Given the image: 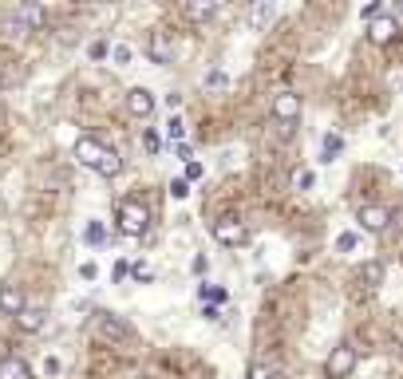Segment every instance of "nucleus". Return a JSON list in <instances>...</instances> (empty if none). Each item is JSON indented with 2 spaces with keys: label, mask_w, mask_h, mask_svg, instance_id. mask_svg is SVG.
Wrapping results in <instances>:
<instances>
[{
  "label": "nucleus",
  "mask_w": 403,
  "mask_h": 379,
  "mask_svg": "<svg viewBox=\"0 0 403 379\" xmlns=\"http://www.w3.org/2000/svg\"><path fill=\"white\" fill-rule=\"evenodd\" d=\"M95 332H99L103 340H115V344H123V340H131V324H123L119 316H99L95 320Z\"/></svg>",
  "instance_id": "obj_9"
},
{
  "label": "nucleus",
  "mask_w": 403,
  "mask_h": 379,
  "mask_svg": "<svg viewBox=\"0 0 403 379\" xmlns=\"http://www.w3.org/2000/svg\"><path fill=\"white\" fill-rule=\"evenodd\" d=\"M368 36H372L376 44H392L395 36H399V20H395L392 12H383V16H376V20L368 24Z\"/></svg>",
  "instance_id": "obj_8"
},
{
  "label": "nucleus",
  "mask_w": 403,
  "mask_h": 379,
  "mask_svg": "<svg viewBox=\"0 0 403 379\" xmlns=\"http://www.w3.org/2000/svg\"><path fill=\"white\" fill-rule=\"evenodd\" d=\"M202 174H206V170H202V162H186V182H190V178H202Z\"/></svg>",
  "instance_id": "obj_26"
},
{
  "label": "nucleus",
  "mask_w": 403,
  "mask_h": 379,
  "mask_svg": "<svg viewBox=\"0 0 403 379\" xmlns=\"http://www.w3.org/2000/svg\"><path fill=\"white\" fill-rule=\"evenodd\" d=\"M24 24H28V28H40V24H44V12L36 8V4H24V8H16V32H20Z\"/></svg>",
  "instance_id": "obj_14"
},
{
  "label": "nucleus",
  "mask_w": 403,
  "mask_h": 379,
  "mask_svg": "<svg viewBox=\"0 0 403 379\" xmlns=\"http://www.w3.org/2000/svg\"><path fill=\"white\" fill-rule=\"evenodd\" d=\"M111 60L115 63H131V44H111Z\"/></svg>",
  "instance_id": "obj_22"
},
{
  "label": "nucleus",
  "mask_w": 403,
  "mask_h": 379,
  "mask_svg": "<svg viewBox=\"0 0 403 379\" xmlns=\"http://www.w3.org/2000/svg\"><path fill=\"white\" fill-rule=\"evenodd\" d=\"M360 280L368 285V289H376V285L383 280V265H380V261H368V265L360 269Z\"/></svg>",
  "instance_id": "obj_17"
},
{
  "label": "nucleus",
  "mask_w": 403,
  "mask_h": 379,
  "mask_svg": "<svg viewBox=\"0 0 403 379\" xmlns=\"http://www.w3.org/2000/svg\"><path fill=\"white\" fill-rule=\"evenodd\" d=\"M182 135H186L182 119H178V115H170V119H166V139H170V142H182Z\"/></svg>",
  "instance_id": "obj_20"
},
{
  "label": "nucleus",
  "mask_w": 403,
  "mask_h": 379,
  "mask_svg": "<svg viewBox=\"0 0 403 379\" xmlns=\"http://www.w3.org/2000/svg\"><path fill=\"white\" fill-rule=\"evenodd\" d=\"M313 182H316V174H313V170H297V178H292V186H297V190H309Z\"/></svg>",
  "instance_id": "obj_23"
},
{
  "label": "nucleus",
  "mask_w": 403,
  "mask_h": 379,
  "mask_svg": "<svg viewBox=\"0 0 403 379\" xmlns=\"http://www.w3.org/2000/svg\"><path fill=\"white\" fill-rule=\"evenodd\" d=\"M24 309H28V304H24V289H20V285H0V312L20 316Z\"/></svg>",
  "instance_id": "obj_11"
},
{
  "label": "nucleus",
  "mask_w": 403,
  "mask_h": 379,
  "mask_svg": "<svg viewBox=\"0 0 403 379\" xmlns=\"http://www.w3.org/2000/svg\"><path fill=\"white\" fill-rule=\"evenodd\" d=\"M127 111H131L135 119H151V115H154V91L131 87V91H127Z\"/></svg>",
  "instance_id": "obj_7"
},
{
  "label": "nucleus",
  "mask_w": 403,
  "mask_h": 379,
  "mask_svg": "<svg viewBox=\"0 0 403 379\" xmlns=\"http://www.w3.org/2000/svg\"><path fill=\"white\" fill-rule=\"evenodd\" d=\"M75 159H80L83 166H91L95 174H103V178H115V174L123 170L119 150L99 142L95 135H80V139H75Z\"/></svg>",
  "instance_id": "obj_1"
},
{
  "label": "nucleus",
  "mask_w": 403,
  "mask_h": 379,
  "mask_svg": "<svg viewBox=\"0 0 403 379\" xmlns=\"http://www.w3.org/2000/svg\"><path fill=\"white\" fill-rule=\"evenodd\" d=\"M356 221H360L368 233H383L388 225H392V210H388V206L368 201V206H360V210H356Z\"/></svg>",
  "instance_id": "obj_6"
},
{
  "label": "nucleus",
  "mask_w": 403,
  "mask_h": 379,
  "mask_svg": "<svg viewBox=\"0 0 403 379\" xmlns=\"http://www.w3.org/2000/svg\"><path fill=\"white\" fill-rule=\"evenodd\" d=\"M87 241H103V225H99V221H91V225H87Z\"/></svg>",
  "instance_id": "obj_27"
},
{
  "label": "nucleus",
  "mask_w": 403,
  "mask_h": 379,
  "mask_svg": "<svg viewBox=\"0 0 403 379\" xmlns=\"http://www.w3.org/2000/svg\"><path fill=\"white\" fill-rule=\"evenodd\" d=\"M0 379H32V371L20 356H0Z\"/></svg>",
  "instance_id": "obj_12"
},
{
  "label": "nucleus",
  "mask_w": 403,
  "mask_h": 379,
  "mask_svg": "<svg viewBox=\"0 0 403 379\" xmlns=\"http://www.w3.org/2000/svg\"><path fill=\"white\" fill-rule=\"evenodd\" d=\"M151 60L154 63H170L174 60V40L166 28H154L151 32Z\"/></svg>",
  "instance_id": "obj_10"
},
{
  "label": "nucleus",
  "mask_w": 403,
  "mask_h": 379,
  "mask_svg": "<svg viewBox=\"0 0 403 379\" xmlns=\"http://www.w3.org/2000/svg\"><path fill=\"white\" fill-rule=\"evenodd\" d=\"M249 379H281V371L273 368V364H253V368H249Z\"/></svg>",
  "instance_id": "obj_19"
},
{
  "label": "nucleus",
  "mask_w": 403,
  "mask_h": 379,
  "mask_svg": "<svg viewBox=\"0 0 403 379\" xmlns=\"http://www.w3.org/2000/svg\"><path fill=\"white\" fill-rule=\"evenodd\" d=\"M131 269H135V277H139V280H147V277H151V269H147L142 261H139V265H131Z\"/></svg>",
  "instance_id": "obj_30"
},
{
  "label": "nucleus",
  "mask_w": 403,
  "mask_h": 379,
  "mask_svg": "<svg viewBox=\"0 0 403 379\" xmlns=\"http://www.w3.org/2000/svg\"><path fill=\"white\" fill-rule=\"evenodd\" d=\"M206 83H210V87H222L225 75H222V71H210V75H206Z\"/></svg>",
  "instance_id": "obj_28"
},
{
  "label": "nucleus",
  "mask_w": 403,
  "mask_h": 379,
  "mask_svg": "<svg viewBox=\"0 0 403 379\" xmlns=\"http://www.w3.org/2000/svg\"><path fill=\"white\" fill-rule=\"evenodd\" d=\"M352 368H356V348L352 344H336V348L328 352V359H324V375L328 379L352 375Z\"/></svg>",
  "instance_id": "obj_3"
},
{
  "label": "nucleus",
  "mask_w": 403,
  "mask_h": 379,
  "mask_svg": "<svg viewBox=\"0 0 403 379\" xmlns=\"http://www.w3.org/2000/svg\"><path fill=\"white\" fill-rule=\"evenodd\" d=\"M245 237H249V233H245V221L242 218L222 213V218L213 221V241H222V245H242Z\"/></svg>",
  "instance_id": "obj_5"
},
{
  "label": "nucleus",
  "mask_w": 403,
  "mask_h": 379,
  "mask_svg": "<svg viewBox=\"0 0 403 379\" xmlns=\"http://www.w3.org/2000/svg\"><path fill=\"white\" fill-rule=\"evenodd\" d=\"M198 297H202V300H210V309H213V304H222V300H225V289H206V285H202Z\"/></svg>",
  "instance_id": "obj_21"
},
{
  "label": "nucleus",
  "mask_w": 403,
  "mask_h": 379,
  "mask_svg": "<svg viewBox=\"0 0 403 379\" xmlns=\"http://www.w3.org/2000/svg\"><path fill=\"white\" fill-rule=\"evenodd\" d=\"M273 119L281 123V127H292V123L301 119V95L297 91H277L273 95Z\"/></svg>",
  "instance_id": "obj_4"
},
{
  "label": "nucleus",
  "mask_w": 403,
  "mask_h": 379,
  "mask_svg": "<svg viewBox=\"0 0 403 379\" xmlns=\"http://www.w3.org/2000/svg\"><path fill=\"white\" fill-rule=\"evenodd\" d=\"M91 56H95V60H99V56H107V44L95 40V44H91Z\"/></svg>",
  "instance_id": "obj_29"
},
{
  "label": "nucleus",
  "mask_w": 403,
  "mask_h": 379,
  "mask_svg": "<svg viewBox=\"0 0 403 379\" xmlns=\"http://www.w3.org/2000/svg\"><path fill=\"white\" fill-rule=\"evenodd\" d=\"M170 194H174V198H186V194H190V182H186V178H174V182H170Z\"/></svg>",
  "instance_id": "obj_25"
},
{
  "label": "nucleus",
  "mask_w": 403,
  "mask_h": 379,
  "mask_svg": "<svg viewBox=\"0 0 403 379\" xmlns=\"http://www.w3.org/2000/svg\"><path fill=\"white\" fill-rule=\"evenodd\" d=\"M115 221H119V230L127 233V237H142V233H147V225H151V210H147L142 201H135V198H123Z\"/></svg>",
  "instance_id": "obj_2"
},
{
  "label": "nucleus",
  "mask_w": 403,
  "mask_h": 379,
  "mask_svg": "<svg viewBox=\"0 0 403 379\" xmlns=\"http://www.w3.org/2000/svg\"><path fill=\"white\" fill-rule=\"evenodd\" d=\"M16 328H20V332H28V336H32V332H40V328H44V309L28 304V309H24L20 316H16Z\"/></svg>",
  "instance_id": "obj_13"
},
{
  "label": "nucleus",
  "mask_w": 403,
  "mask_h": 379,
  "mask_svg": "<svg viewBox=\"0 0 403 379\" xmlns=\"http://www.w3.org/2000/svg\"><path fill=\"white\" fill-rule=\"evenodd\" d=\"M273 16H277V4H273V0H261V4H257V8H253V28H265V24L273 20Z\"/></svg>",
  "instance_id": "obj_16"
},
{
  "label": "nucleus",
  "mask_w": 403,
  "mask_h": 379,
  "mask_svg": "<svg viewBox=\"0 0 403 379\" xmlns=\"http://www.w3.org/2000/svg\"><path fill=\"white\" fill-rule=\"evenodd\" d=\"M344 150V139L340 135H328V139H324V154H321V162H333L336 154H340Z\"/></svg>",
  "instance_id": "obj_18"
},
{
  "label": "nucleus",
  "mask_w": 403,
  "mask_h": 379,
  "mask_svg": "<svg viewBox=\"0 0 403 379\" xmlns=\"http://www.w3.org/2000/svg\"><path fill=\"white\" fill-rule=\"evenodd\" d=\"M213 12H218V0H190V4H186V16H190V20H210Z\"/></svg>",
  "instance_id": "obj_15"
},
{
  "label": "nucleus",
  "mask_w": 403,
  "mask_h": 379,
  "mask_svg": "<svg viewBox=\"0 0 403 379\" xmlns=\"http://www.w3.org/2000/svg\"><path fill=\"white\" fill-rule=\"evenodd\" d=\"M356 241H360L356 233H340V237H336V249H340V253H352V249H356Z\"/></svg>",
  "instance_id": "obj_24"
}]
</instances>
